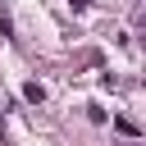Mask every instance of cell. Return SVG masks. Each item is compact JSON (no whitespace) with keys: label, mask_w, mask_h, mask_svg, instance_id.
<instances>
[{"label":"cell","mask_w":146,"mask_h":146,"mask_svg":"<svg viewBox=\"0 0 146 146\" xmlns=\"http://www.w3.org/2000/svg\"><path fill=\"white\" fill-rule=\"evenodd\" d=\"M23 96H27L32 105H41V100H46V87H41V82H27V87H23Z\"/></svg>","instance_id":"6da1fadb"}]
</instances>
